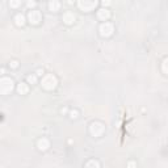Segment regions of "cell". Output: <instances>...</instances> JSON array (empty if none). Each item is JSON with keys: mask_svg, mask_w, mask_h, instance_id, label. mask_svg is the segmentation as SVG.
<instances>
[{"mask_svg": "<svg viewBox=\"0 0 168 168\" xmlns=\"http://www.w3.org/2000/svg\"><path fill=\"white\" fill-rule=\"evenodd\" d=\"M41 86L46 91H53L54 88L58 86V79L55 75L53 74H45L42 76V80H41Z\"/></svg>", "mask_w": 168, "mask_h": 168, "instance_id": "cell-1", "label": "cell"}, {"mask_svg": "<svg viewBox=\"0 0 168 168\" xmlns=\"http://www.w3.org/2000/svg\"><path fill=\"white\" fill-rule=\"evenodd\" d=\"M15 88V82L12 77L2 76L0 77V95H9Z\"/></svg>", "mask_w": 168, "mask_h": 168, "instance_id": "cell-2", "label": "cell"}, {"mask_svg": "<svg viewBox=\"0 0 168 168\" xmlns=\"http://www.w3.org/2000/svg\"><path fill=\"white\" fill-rule=\"evenodd\" d=\"M104 131H105V126L103 122H100V121H93L91 122V125H89V134H91L92 137H101L104 134Z\"/></svg>", "mask_w": 168, "mask_h": 168, "instance_id": "cell-3", "label": "cell"}, {"mask_svg": "<svg viewBox=\"0 0 168 168\" xmlns=\"http://www.w3.org/2000/svg\"><path fill=\"white\" fill-rule=\"evenodd\" d=\"M99 33L101 37H110V35L114 33V25L109 21H105V22H101V25L99 26Z\"/></svg>", "mask_w": 168, "mask_h": 168, "instance_id": "cell-4", "label": "cell"}, {"mask_svg": "<svg viewBox=\"0 0 168 168\" xmlns=\"http://www.w3.org/2000/svg\"><path fill=\"white\" fill-rule=\"evenodd\" d=\"M28 21L32 24V25H38L42 21V13L38 9H29L28 12Z\"/></svg>", "mask_w": 168, "mask_h": 168, "instance_id": "cell-5", "label": "cell"}, {"mask_svg": "<svg viewBox=\"0 0 168 168\" xmlns=\"http://www.w3.org/2000/svg\"><path fill=\"white\" fill-rule=\"evenodd\" d=\"M77 7L83 12H91L97 7V2H88V0H80L77 2Z\"/></svg>", "mask_w": 168, "mask_h": 168, "instance_id": "cell-6", "label": "cell"}, {"mask_svg": "<svg viewBox=\"0 0 168 168\" xmlns=\"http://www.w3.org/2000/svg\"><path fill=\"white\" fill-rule=\"evenodd\" d=\"M62 20H63V22L66 24V25H72V24L75 22V20H76V16H75L74 12L66 11L63 13V16H62Z\"/></svg>", "mask_w": 168, "mask_h": 168, "instance_id": "cell-7", "label": "cell"}, {"mask_svg": "<svg viewBox=\"0 0 168 168\" xmlns=\"http://www.w3.org/2000/svg\"><path fill=\"white\" fill-rule=\"evenodd\" d=\"M97 19L101 20L103 22L108 21V20L110 19V11L108 9V8H100L97 11Z\"/></svg>", "mask_w": 168, "mask_h": 168, "instance_id": "cell-8", "label": "cell"}, {"mask_svg": "<svg viewBox=\"0 0 168 168\" xmlns=\"http://www.w3.org/2000/svg\"><path fill=\"white\" fill-rule=\"evenodd\" d=\"M37 147L40 151H46V150H49V147H50V141L47 139V138L42 137L37 141Z\"/></svg>", "mask_w": 168, "mask_h": 168, "instance_id": "cell-9", "label": "cell"}, {"mask_svg": "<svg viewBox=\"0 0 168 168\" xmlns=\"http://www.w3.org/2000/svg\"><path fill=\"white\" fill-rule=\"evenodd\" d=\"M13 21H15V24H16L17 26H24V25H25V22H26L25 16H24L22 13H17L13 17Z\"/></svg>", "mask_w": 168, "mask_h": 168, "instance_id": "cell-10", "label": "cell"}, {"mask_svg": "<svg viewBox=\"0 0 168 168\" xmlns=\"http://www.w3.org/2000/svg\"><path fill=\"white\" fill-rule=\"evenodd\" d=\"M47 7H49L50 12H58L59 9H61V3L57 2V0H53V2H49Z\"/></svg>", "mask_w": 168, "mask_h": 168, "instance_id": "cell-11", "label": "cell"}, {"mask_svg": "<svg viewBox=\"0 0 168 168\" xmlns=\"http://www.w3.org/2000/svg\"><path fill=\"white\" fill-rule=\"evenodd\" d=\"M17 92H19L20 95H26L29 92L28 83H19L17 84Z\"/></svg>", "mask_w": 168, "mask_h": 168, "instance_id": "cell-12", "label": "cell"}, {"mask_svg": "<svg viewBox=\"0 0 168 168\" xmlns=\"http://www.w3.org/2000/svg\"><path fill=\"white\" fill-rule=\"evenodd\" d=\"M84 168H101L100 167V163H99V160H96V159H89L86 166H84Z\"/></svg>", "mask_w": 168, "mask_h": 168, "instance_id": "cell-13", "label": "cell"}, {"mask_svg": "<svg viewBox=\"0 0 168 168\" xmlns=\"http://www.w3.org/2000/svg\"><path fill=\"white\" fill-rule=\"evenodd\" d=\"M26 82H28V84H37V75L35 74L28 75L26 76Z\"/></svg>", "mask_w": 168, "mask_h": 168, "instance_id": "cell-14", "label": "cell"}, {"mask_svg": "<svg viewBox=\"0 0 168 168\" xmlns=\"http://www.w3.org/2000/svg\"><path fill=\"white\" fill-rule=\"evenodd\" d=\"M68 116H70V118H71V119H76L77 117H79V112H77L76 109H72V110H70Z\"/></svg>", "mask_w": 168, "mask_h": 168, "instance_id": "cell-15", "label": "cell"}, {"mask_svg": "<svg viewBox=\"0 0 168 168\" xmlns=\"http://www.w3.org/2000/svg\"><path fill=\"white\" fill-rule=\"evenodd\" d=\"M19 66H20V63H19V61H16V59H13V61H11V62H9V67H11V68H13V70L19 68Z\"/></svg>", "mask_w": 168, "mask_h": 168, "instance_id": "cell-16", "label": "cell"}, {"mask_svg": "<svg viewBox=\"0 0 168 168\" xmlns=\"http://www.w3.org/2000/svg\"><path fill=\"white\" fill-rule=\"evenodd\" d=\"M34 74L37 75V77H38V76H44V75H45V70H44V68H38V70H35Z\"/></svg>", "mask_w": 168, "mask_h": 168, "instance_id": "cell-17", "label": "cell"}, {"mask_svg": "<svg viewBox=\"0 0 168 168\" xmlns=\"http://www.w3.org/2000/svg\"><path fill=\"white\" fill-rule=\"evenodd\" d=\"M20 4H21L20 2H9V7L11 8H17Z\"/></svg>", "mask_w": 168, "mask_h": 168, "instance_id": "cell-18", "label": "cell"}, {"mask_svg": "<svg viewBox=\"0 0 168 168\" xmlns=\"http://www.w3.org/2000/svg\"><path fill=\"white\" fill-rule=\"evenodd\" d=\"M161 68H163V74L167 75V58L163 61V66H161Z\"/></svg>", "mask_w": 168, "mask_h": 168, "instance_id": "cell-19", "label": "cell"}, {"mask_svg": "<svg viewBox=\"0 0 168 168\" xmlns=\"http://www.w3.org/2000/svg\"><path fill=\"white\" fill-rule=\"evenodd\" d=\"M26 5H28V8H30V9L33 8V9H34V7L37 5V3H35V2H28Z\"/></svg>", "mask_w": 168, "mask_h": 168, "instance_id": "cell-20", "label": "cell"}, {"mask_svg": "<svg viewBox=\"0 0 168 168\" xmlns=\"http://www.w3.org/2000/svg\"><path fill=\"white\" fill-rule=\"evenodd\" d=\"M128 168H137V163L133 160H130L129 163H128Z\"/></svg>", "mask_w": 168, "mask_h": 168, "instance_id": "cell-21", "label": "cell"}, {"mask_svg": "<svg viewBox=\"0 0 168 168\" xmlns=\"http://www.w3.org/2000/svg\"><path fill=\"white\" fill-rule=\"evenodd\" d=\"M101 4H103V7L105 8V7H109L112 3H110V2H101Z\"/></svg>", "mask_w": 168, "mask_h": 168, "instance_id": "cell-22", "label": "cell"}, {"mask_svg": "<svg viewBox=\"0 0 168 168\" xmlns=\"http://www.w3.org/2000/svg\"><path fill=\"white\" fill-rule=\"evenodd\" d=\"M61 113H62V114H63V113H67V108H62V109H61Z\"/></svg>", "mask_w": 168, "mask_h": 168, "instance_id": "cell-23", "label": "cell"}, {"mask_svg": "<svg viewBox=\"0 0 168 168\" xmlns=\"http://www.w3.org/2000/svg\"><path fill=\"white\" fill-rule=\"evenodd\" d=\"M4 74H5V70H4V68H0V75L4 76Z\"/></svg>", "mask_w": 168, "mask_h": 168, "instance_id": "cell-24", "label": "cell"}]
</instances>
